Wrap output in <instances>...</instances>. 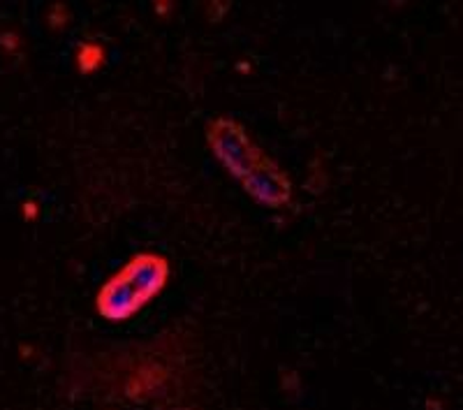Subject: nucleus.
I'll return each instance as SVG.
<instances>
[{"mask_svg":"<svg viewBox=\"0 0 463 410\" xmlns=\"http://www.w3.org/2000/svg\"><path fill=\"white\" fill-rule=\"evenodd\" d=\"M213 158L255 202L269 209H280L292 200V181L250 132L234 119L218 116L206 128Z\"/></svg>","mask_w":463,"mask_h":410,"instance_id":"1","label":"nucleus"},{"mask_svg":"<svg viewBox=\"0 0 463 410\" xmlns=\"http://www.w3.org/2000/svg\"><path fill=\"white\" fill-rule=\"evenodd\" d=\"M172 264L165 255L142 251L111 273L95 295V309L105 320L126 322L142 313L167 288Z\"/></svg>","mask_w":463,"mask_h":410,"instance_id":"2","label":"nucleus"}]
</instances>
